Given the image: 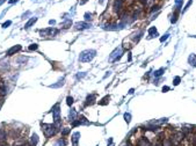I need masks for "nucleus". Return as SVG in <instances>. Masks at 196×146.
Masks as SVG:
<instances>
[{
    "label": "nucleus",
    "instance_id": "obj_1",
    "mask_svg": "<svg viewBox=\"0 0 196 146\" xmlns=\"http://www.w3.org/2000/svg\"><path fill=\"white\" fill-rule=\"evenodd\" d=\"M95 53H96V52H95L94 50H86V51H83V52L80 53V57H79V59H80V62H84V63H86V62H90L94 57H95Z\"/></svg>",
    "mask_w": 196,
    "mask_h": 146
},
{
    "label": "nucleus",
    "instance_id": "obj_2",
    "mask_svg": "<svg viewBox=\"0 0 196 146\" xmlns=\"http://www.w3.org/2000/svg\"><path fill=\"white\" fill-rule=\"evenodd\" d=\"M42 131L43 133L45 135V137H51L55 135L56 132V128L55 125H52V124H42Z\"/></svg>",
    "mask_w": 196,
    "mask_h": 146
},
{
    "label": "nucleus",
    "instance_id": "obj_3",
    "mask_svg": "<svg viewBox=\"0 0 196 146\" xmlns=\"http://www.w3.org/2000/svg\"><path fill=\"white\" fill-rule=\"evenodd\" d=\"M52 115H53V119H55V124H58L60 121L59 117V104H56L52 108Z\"/></svg>",
    "mask_w": 196,
    "mask_h": 146
},
{
    "label": "nucleus",
    "instance_id": "obj_4",
    "mask_svg": "<svg viewBox=\"0 0 196 146\" xmlns=\"http://www.w3.org/2000/svg\"><path fill=\"white\" fill-rule=\"evenodd\" d=\"M122 6H123V0H115V3H114V9L117 13L122 9Z\"/></svg>",
    "mask_w": 196,
    "mask_h": 146
},
{
    "label": "nucleus",
    "instance_id": "obj_5",
    "mask_svg": "<svg viewBox=\"0 0 196 146\" xmlns=\"http://www.w3.org/2000/svg\"><path fill=\"white\" fill-rule=\"evenodd\" d=\"M20 50H21V45H15V46L10 48L9 50L7 51V56H13L14 53H16L18 51H20Z\"/></svg>",
    "mask_w": 196,
    "mask_h": 146
},
{
    "label": "nucleus",
    "instance_id": "obj_6",
    "mask_svg": "<svg viewBox=\"0 0 196 146\" xmlns=\"http://www.w3.org/2000/svg\"><path fill=\"white\" fill-rule=\"evenodd\" d=\"M138 146H152V144H151L147 139L142 138V139H139V141H138Z\"/></svg>",
    "mask_w": 196,
    "mask_h": 146
},
{
    "label": "nucleus",
    "instance_id": "obj_7",
    "mask_svg": "<svg viewBox=\"0 0 196 146\" xmlns=\"http://www.w3.org/2000/svg\"><path fill=\"white\" fill-rule=\"evenodd\" d=\"M79 137H80V133H79V132H75V133L72 136L73 146H77V145H78V139H79Z\"/></svg>",
    "mask_w": 196,
    "mask_h": 146
},
{
    "label": "nucleus",
    "instance_id": "obj_8",
    "mask_svg": "<svg viewBox=\"0 0 196 146\" xmlns=\"http://www.w3.org/2000/svg\"><path fill=\"white\" fill-rule=\"evenodd\" d=\"M75 27L78 28V29H86V28H89L90 26L88 25V23H86V22H78L77 25H75Z\"/></svg>",
    "mask_w": 196,
    "mask_h": 146
},
{
    "label": "nucleus",
    "instance_id": "obj_9",
    "mask_svg": "<svg viewBox=\"0 0 196 146\" xmlns=\"http://www.w3.org/2000/svg\"><path fill=\"white\" fill-rule=\"evenodd\" d=\"M37 141H38V137H37V135L34 133L33 136H31V139H30V146H36Z\"/></svg>",
    "mask_w": 196,
    "mask_h": 146
},
{
    "label": "nucleus",
    "instance_id": "obj_10",
    "mask_svg": "<svg viewBox=\"0 0 196 146\" xmlns=\"http://www.w3.org/2000/svg\"><path fill=\"white\" fill-rule=\"evenodd\" d=\"M6 138H7V133L4 129H0V140L1 141H5Z\"/></svg>",
    "mask_w": 196,
    "mask_h": 146
},
{
    "label": "nucleus",
    "instance_id": "obj_11",
    "mask_svg": "<svg viewBox=\"0 0 196 146\" xmlns=\"http://www.w3.org/2000/svg\"><path fill=\"white\" fill-rule=\"evenodd\" d=\"M94 100H95V95H89L87 98V102L85 103V106H88V104H93L94 103Z\"/></svg>",
    "mask_w": 196,
    "mask_h": 146
},
{
    "label": "nucleus",
    "instance_id": "obj_12",
    "mask_svg": "<svg viewBox=\"0 0 196 146\" xmlns=\"http://www.w3.org/2000/svg\"><path fill=\"white\" fill-rule=\"evenodd\" d=\"M36 21H37V19H36V18L30 19V20L28 21V22H27V23H26V25H25V28H26V29H28V28H30V26H31V25H34V23H35Z\"/></svg>",
    "mask_w": 196,
    "mask_h": 146
},
{
    "label": "nucleus",
    "instance_id": "obj_13",
    "mask_svg": "<svg viewBox=\"0 0 196 146\" xmlns=\"http://www.w3.org/2000/svg\"><path fill=\"white\" fill-rule=\"evenodd\" d=\"M161 145H163V146H173V141H172L171 139L166 138V139H164V140H163Z\"/></svg>",
    "mask_w": 196,
    "mask_h": 146
},
{
    "label": "nucleus",
    "instance_id": "obj_14",
    "mask_svg": "<svg viewBox=\"0 0 196 146\" xmlns=\"http://www.w3.org/2000/svg\"><path fill=\"white\" fill-rule=\"evenodd\" d=\"M108 101H109V96H106V98H103L102 100H101L100 102H99V103H100V104H102V106H105V104H107V103H108Z\"/></svg>",
    "mask_w": 196,
    "mask_h": 146
},
{
    "label": "nucleus",
    "instance_id": "obj_15",
    "mask_svg": "<svg viewBox=\"0 0 196 146\" xmlns=\"http://www.w3.org/2000/svg\"><path fill=\"white\" fill-rule=\"evenodd\" d=\"M124 118H125L126 123H129V122H130V118H131V116H130V114H124Z\"/></svg>",
    "mask_w": 196,
    "mask_h": 146
},
{
    "label": "nucleus",
    "instance_id": "obj_16",
    "mask_svg": "<svg viewBox=\"0 0 196 146\" xmlns=\"http://www.w3.org/2000/svg\"><path fill=\"white\" fill-rule=\"evenodd\" d=\"M66 101H67V104H68V106H71V104L73 103V99L71 98V96H68V98L66 99Z\"/></svg>",
    "mask_w": 196,
    "mask_h": 146
},
{
    "label": "nucleus",
    "instance_id": "obj_17",
    "mask_svg": "<svg viewBox=\"0 0 196 146\" xmlns=\"http://www.w3.org/2000/svg\"><path fill=\"white\" fill-rule=\"evenodd\" d=\"M148 33H150V36H152L153 34H156V33H157V29H156V28H151Z\"/></svg>",
    "mask_w": 196,
    "mask_h": 146
},
{
    "label": "nucleus",
    "instance_id": "obj_18",
    "mask_svg": "<svg viewBox=\"0 0 196 146\" xmlns=\"http://www.w3.org/2000/svg\"><path fill=\"white\" fill-rule=\"evenodd\" d=\"M37 48H38L37 44H31V45L29 46V50H36Z\"/></svg>",
    "mask_w": 196,
    "mask_h": 146
},
{
    "label": "nucleus",
    "instance_id": "obj_19",
    "mask_svg": "<svg viewBox=\"0 0 196 146\" xmlns=\"http://www.w3.org/2000/svg\"><path fill=\"white\" fill-rule=\"evenodd\" d=\"M10 25H12V21H7V22H5V23L3 25V27H4V28H7L8 26H10Z\"/></svg>",
    "mask_w": 196,
    "mask_h": 146
},
{
    "label": "nucleus",
    "instance_id": "obj_20",
    "mask_svg": "<svg viewBox=\"0 0 196 146\" xmlns=\"http://www.w3.org/2000/svg\"><path fill=\"white\" fill-rule=\"evenodd\" d=\"M179 83H180V78H179V77H176L175 80H174V85H179Z\"/></svg>",
    "mask_w": 196,
    "mask_h": 146
},
{
    "label": "nucleus",
    "instance_id": "obj_21",
    "mask_svg": "<svg viewBox=\"0 0 196 146\" xmlns=\"http://www.w3.org/2000/svg\"><path fill=\"white\" fill-rule=\"evenodd\" d=\"M90 16H92V15H90V14H88V13H86V14H85V19H86V20H90Z\"/></svg>",
    "mask_w": 196,
    "mask_h": 146
},
{
    "label": "nucleus",
    "instance_id": "obj_22",
    "mask_svg": "<svg viewBox=\"0 0 196 146\" xmlns=\"http://www.w3.org/2000/svg\"><path fill=\"white\" fill-rule=\"evenodd\" d=\"M159 7L158 6H152V9H151V12H154V10H158Z\"/></svg>",
    "mask_w": 196,
    "mask_h": 146
},
{
    "label": "nucleus",
    "instance_id": "obj_23",
    "mask_svg": "<svg viewBox=\"0 0 196 146\" xmlns=\"http://www.w3.org/2000/svg\"><path fill=\"white\" fill-rule=\"evenodd\" d=\"M161 72H164V70H163V68H161V70H159V71H158V72H157V73H156V76H157V77H159V76H161Z\"/></svg>",
    "mask_w": 196,
    "mask_h": 146
},
{
    "label": "nucleus",
    "instance_id": "obj_24",
    "mask_svg": "<svg viewBox=\"0 0 196 146\" xmlns=\"http://www.w3.org/2000/svg\"><path fill=\"white\" fill-rule=\"evenodd\" d=\"M167 36H168V35H165L164 37H161V38H160V41H161V42H164V41H165L166 38H167Z\"/></svg>",
    "mask_w": 196,
    "mask_h": 146
},
{
    "label": "nucleus",
    "instance_id": "obj_25",
    "mask_svg": "<svg viewBox=\"0 0 196 146\" xmlns=\"http://www.w3.org/2000/svg\"><path fill=\"white\" fill-rule=\"evenodd\" d=\"M68 132H70V130H64L63 131V135H67Z\"/></svg>",
    "mask_w": 196,
    "mask_h": 146
},
{
    "label": "nucleus",
    "instance_id": "obj_26",
    "mask_svg": "<svg viewBox=\"0 0 196 146\" xmlns=\"http://www.w3.org/2000/svg\"><path fill=\"white\" fill-rule=\"evenodd\" d=\"M16 1H18V0H9L8 3H9V4H14V3H16Z\"/></svg>",
    "mask_w": 196,
    "mask_h": 146
},
{
    "label": "nucleus",
    "instance_id": "obj_27",
    "mask_svg": "<svg viewBox=\"0 0 196 146\" xmlns=\"http://www.w3.org/2000/svg\"><path fill=\"white\" fill-rule=\"evenodd\" d=\"M168 89H169L168 87H164V88H163V91H168Z\"/></svg>",
    "mask_w": 196,
    "mask_h": 146
},
{
    "label": "nucleus",
    "instance_id": "obj_28",
    "mask_svg": "<svg viewBox=\"0 0 196 146\" xmlns=\"http://www.w3.org/2000/svg\"><path fill=\"white\" fill-rule=\"evenodd\" d=\"M123 146H131V145H130V144H129V143H126V144H124Z\"/></svg>",
    "mask_w": 196,
    "mask_h": 146
},
{
    "label": "nucleus",
    "instance_id": "obj_29",
    "mask_svg": "<svg viewBox=\"0 0 196 146\" xmlns=\"http://www.w3.org/2000/svg\"><path fill=\"white\" fill-rule=\"evenodd\" d=\"M86 1H87V0H83V1H81V3H80V4H85V3H86Z\"/></svg>",
    "mask_w": 196,
    "mask_h": 146
},
{
    "label": "nucleus",
    "instance_id": "obj_30",
    "mask_svg": "<svg viewBox=\"0 0 196 146\" xmlns=\"http://www.w3.org/2000/svg\"><path fill=\"white\" fill-rule=\"evenodd\" d=\"M0 146H6V145H5V144H4V143H3V144H0Z\"/></svg>",
    "mask_w": 196,
    "mask_h": 146
},
{
    "label": "nucleus",
    "instance_id": "obj_31",
    "mask_svg": "<svg viewBox=\"0 0 196 146\" xmlns=\"http://www.w3.org/2000/svg\"><path fill=\"white\" fill-rule=\"evenodd\" d=\"M156 146H163V145H161V144H158V145H156Z\"/></svg>",
    "mask_w": 196,
    "mask_h": 146
},
{
    "label": "nucleus",
    "instance_id": "obj_32",
    "mask_svg": "<svg viewBox=\"0 0 196 146\" xmlns=\"http://www.w3.org/2000/svg\"><path fill=\"white\" fill-rule=\"evenodd\" d=\"M109 146H113V144H111V143H110V145H109Z\"/></svg>",
    "mask_w": 196,
    "mask_h": 146
}]
</instances>
